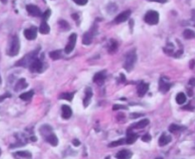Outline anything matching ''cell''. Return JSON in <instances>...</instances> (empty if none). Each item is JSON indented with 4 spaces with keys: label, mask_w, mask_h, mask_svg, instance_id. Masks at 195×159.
<instances>
[{
    "label": "cell",
    "mask_w": 195,
    "mask_h": 159,
    "mask_svg": "<svg viewBox=\"0 0 195 159\" xmlns=\"http://www.w3.org/2000/svg\"><path fill=\"white\" fill-rule=\"evenodd\" d=\"M72 115V111L70 106L63 105L62 106V117L64 119H69Z\"/></svg>",
    "instance_id": "17"
},
{
    "label": "cell",
    "mask_w": 195,
    "mask_h": 159,
    "mask_svg": "<svg viewBox=\"0 0 195 159\" xmlns=\"http://www.w3.org/2000/svg\"><path fill=\"white\" fill-rule=\"evenodd\" d=\"M151 134L147 133V134H145V135L142 136V141H144V142H148V141H151Z\"/></svg>",
    "instance_id": "36"
},
{
    "label": "cell",
    "mask_w": 195,
    "mask_h": 159,
    "mask_svg": "<svg viewBox=\"0 0 195 159\" xmlns=\"http://www.w3.org/2000/svg\"><path fill=\"white\" fill-rule=\"evenodd\" d=\"M170 141H171V137L170 135H167L166 133H162V135L159 138V146L164 147V146H166V145L169 144Z\"/></svg>",
    "instance_id": "18"
},
{
    "label": "cell",
    "mask_w": 195,
    "mask_h": 159,
    "mask_svg": "<svg viewBox=\"0 0 195 159\" xmlns=\"http://www.w3.org/2000/svg\"><path fill=\"white\" fill-rule=\"evenodd\" d=\"M137 137L138 135L136 134L135 133H133L132 131H131L130 129L128 130V131H127V139H126V143L127 144H133L136 140H137Z\"/></svg>",
    "instance_id": "11"
},
{
    "label": "cell",
    "mask_w": 195,
    "mask_h": 159,
    "mask_svg": "<svg viewBox=\"0 0 195 159\" xmlns=\"http://www.w3.org/2000/svg\"><path fill=\"white\" fill-rule=\"evenodd\" d=\"M20 50V42H19V38L17 37L16 35H15L12 38V41L10 44V48H9V55L11 56H15L19 53Z\"/></svg>",
    "instance_id": "3"
},
{
    "label": "cell",
    "mask_w": 195,
    "mask_h": 159,
    "mask_svg": "<svg viewBox=\"0 0 195 159\" xmlns=\"http://www.w3.org/2000/svg\"><path fill=\"white\" fill-rule=\"evenodd\" d=\"M51 10H47L46 12H45L44 13H42V18L44 19V21H46V20H48L49 19V17L51 16Z\"/></svg>",
    "instance_id": "32"
},
{
    "label": "cell",
    "mask_w": 195,
    "mask_h": 159,
    "mask_svg": "<svg viewBox=\"0 0 195 159\" xmlns=\"http://www.w3.org/2000/svg\"><path fill=\"white\" fill-rule=\"evenodd\" d=\"M183 35H184V37L186 39H191V38L195 37V33L192 30H188H188H185Z\"/></svg>",
    "instance_id": "28"
},
{
    "label": "cell",
    "mask_w": 195,
    "mask_h": 159,
    "mask_svg": "<svg viewBox=\"0 0 195 159\" xmlns=\"http://www.w3.org/2000/svg\"><path fill=\"white\" fill-rule=\"evenodd\" d=\"M72 18H73V19H78V15H72Z\"/></svg>",
    "instance_id": "42"
},
{
    "label": "cell",
    "mask_w": 195,
    "mask_h": 159,
    "mask_svg": "<svg viewBox=\"0 0 195 159\" xmlns=\"http://www.w3.org/2000/svg\"><path fill=\"white\" fill-rule=\"evenodd\" d=\"M106 159H110V157H107V158H106Z\"/></svg>",
    "instance_id": "48"
},
{
    "label": "cell",
    "mask_w": 195,
    "mask_h": 159,
    "mask_svg": "<svg viewBox=\"0 0 195 159\" xmlns=\"http://www.w3.org/2000/svg\"><path fill=\"white\" fill-rule=\"evenodd\" d=\"M30 70L33 72H39L41 71L42 68H43V63L41 62V60H39L38 58H35L33 60V62L30 64Z\"/></svg>",
    "instance_id": "6"
},
{
    "label": "cell",
    "mask_w": 195,
    "mask_h": 159,
    "mask_svg": "<svg viewBox=\"0 0 195 159\" xmlns=\"http://www.w3.org/2000/svg\"><path fill=\"white\" fill-rule=\"evenodd\" d=\"M144 20L148 25H156L159 22V13L155 11H148L145 15Z\"/></svg>",
    "instance_id": "4"
},
{
    "label": "cell",
    "mask_w": 195,
    "mask_h": 159,
    "mask_svg": "<svg viewBox=\"0 0 195 159\" xmlns=\"http://www.w3.org/2000/svg\"><path fill=\"white\" fill-rule=\"evenodd\" d=\"M1 152H1V149H0V155H1Z\"/></svg>",
    "instance_id": "46"
},
{
    "label": "cell",
    "mask_w": 195,
    "mask_h": 159,
    "mask_svg": "<svg viewBox=\"0 0 195 159\" xmlns=\"http://www.w3.org/2000/svg\"><path fill=\"white\" fill-rule=\"evenodd\" d=\"M148 84L147 83L142 82L137 86V93L140 97L144 96V95L148 93Z\"/></svg>",
    "instance_id": "13"
},
{
    "label": "cell",
    "mask_w": 195,
    "mask_h": 159,
    "mask_svg": "<svg viewBox=\"0 0 195 159\" xmlns=\"http://www.w3.org/2000/svg\"><path fill=\"white\" fill-rule=\"evenodd\" d=\"M140 115V113H132V115H131V118H134V117H139Z\"/></svg>",
    "instance_id": "41"
},
{
    "label": "cell",
    "mask_w": 195,
    "mask_h": 159,
    "mask_svg": "<svg viewBox=\"0 0 195 159\" xmlns=\"http://www.w3.org/2000/svg\"><path fill=\"white\" fill-rule=\"evenodd\" d=\"M73 95H74V93H63L59 95V98L65 99V100H68V101H71Z\"/></svg>",
    "instance_id": "27"
},
{
    "label": "cell",
    "mask_w": 195,
    "mask_h": 159,
    "mask_svg": "<svg viewBox=\"0 0 195 159\" xmlns=\"http://www.w3.org/2000/svg\"><path fill=\"white\" fill-rule=\"evenodd\" d=\"M92 97V88H86V90H85V97L83 99V104H84V107L87 108L89 103H90V99Z\"/></svg>",
    "instance_id": "10"
},
{
    "label": "cell",
    "mask_w": 195,
    "mask_h": 159,
    "mask_svg": "<svg viewBox=\"0 0 195 159\" xmlns=\"http://www.w3.org/2000/svg\"><path fill=\"white\" fill-rule=\"evenodd\" d=\"M183 128L179 125H176V124H171L170 127H169V131L170 133H177V131H181Z\"/></svg>",
    "instance_id": "30"
},
{
    "label": "cell",
    "mask_w": 195,
    "mask_h": 159,
    "mask_svg": "<svg viewBox=\"0 0 195 159\" xmlns=\"http://www.w3.org/2000/svg\"><path fill=\"white\" fill-rule=\"evenodd\" d=\"M113 111H117V110H128V108L123 105H114L112 108Z\"/></svg>",
    "instance_id": "35"
},
{
    "label": "cell",
    "mask_w": 195,
    "mask_h": 159,
    "mask_svg": "<svg viewBox=\"0 0 195 159\" xmlns=\"http://www.w3.org/2000/svg\"><path fill=\"white\" fill-rule=\"evenodd\" d=\"M148 1H151V2H158V3H166L167 0H148Z\"/></svg>",
    "instance_id": "39"
},
{
    "label": "cell",
    "mask_w": 195,
    "mask_h": 159,
    "mask_svg": "<svg viewBox=\"0 0 195 159\" xmlns=\"http://www.w3.org/2000/svg\"><path fill=\"white\" fill-rule=\"evenodd\" d=\"M130 13H131V11H130V10L121 12L120 15H118L115 17L114 22H115L116 24L123 23V22H125V21H127V20L129 19V17L130 16Z\"/></svg>",
    "instance_id": "8"
},
{
    "label": "cell",
    "mask_w": 195,
    "mask_h": 159,
    "mask_svg": "<svg viewBox=\"0 0 195 159\" xmlns=\"http://www.w3.org/2000/svg\"><path fill=\"white\" fill-rule=\"evenodd\" d=\"M189 85H190V86H193V87H195V78H194V77L189 80Z\"/></svg>",
    "instance_id": "40"
},
{
    "label": "cell",
    "mask_w": 195,
    "mask_h": 159,
    "mask_svg": "<svg viewBox=\"0 0 195 159\" xmlns=\"http://www.w3.org/2000/svg\"><path fill=\"white\" fill-rule=\"evenodd\" d=\"M76 39H77V34H71L69 37V42L66 45L65 47V53L67 54H70L73 49L75 47V44H76Z\"/></svg>",
    "instance_id": "5"
},
{
    "label": "cell",
    "mask_w": 195,
    "mask_h": 159,
    "mask_svg": "<svg viewBox=\"0 0 195 159\" xmlns=\"http://www.w3.org/2000/svg\"><path fill=\"white\" fill-rule=\"evenodd\" d=\"M171 87V85L170 83H167L166 81H164V79H160V84H159V90L162 93H167Z\"/></svg>",
    "instance_id": "21"
},
{
    "label": "cell",
    "mask_w": 195,
    "mask_h": 159,
    "mask_svg": "<svg viewBox=\"0 0 195 159\" xmlns=\"http://www.w3.org/2000/svg\"><path fill=\"white\" fill-rule=\"evenodd\" d=\"M72 144H73V146H75V147H79L81 143L78 139H73L72 140Z\"/></svg>",
    "instance_id": "37"
},
{
    "label": "cell",
    "mask_w": 195,
    "mask_h": 159,
    "mask_svg": "<svg viewBox=\"0 0 195 159\" xmlns=\"http://www.w3.org/2000/svg\"><path fill=\"white\" fill-rule=\"evenodd\" d=\"M15 157L16 158H26V159H31V153L30 152H17L15 153Z\"/></svg>",
    "instance_id": "22"
},
{
    "label": "cell",
    "mask_w": 195,
    "mask_h": 159,
    "mask_svg": "<svg viewBox=\"0 0 195 159\" xmlns=\"http://www.w3.org/2000/svg\"><path fill=\"white\" fill-rule=\"evenodd\" d=\"M155 159H163L162 157H157V158H155Z\"/></svg>",
    "instance_id": "45"
},
{
    "label": "cell",
    "mask_w": 195,
    "mask_h": 159,
    "mask_svg": "<svg viewBox=\"0 0 195 159\" xmlns=\"http://www.w3.org/2000/svg\"><path fill=\"white\" fill-rule=\"evenodd\" d=\"M93 34H94L93 31H87V33H85L84 35H83V39H82L83 44H84V45H89V44H92Z\"/></svg>",
    "instance_id": "16"
},
{
    "label": "cell",
    "mask_w": 195,
    "mask_h": 159,
    "mask_svg": "<svg viewBox=\"0 0 195 159\" xmlns=\"http://www.w3.org/2000/svg\"><path fill=\"white\" fill-rule=\"evenodd\" d=\"M49 57H51L52 60H58L62 57L61 51L60 50H56V51H53L49 53Z\"/></svg>",
    "instance_id": "26"
},
{
    "label": "cell",
    "mask_w": 195,
    "mask_h": 159,
    "mask_svg": "<svg viewBox=\"0 0 195 159\" xmlns=\"http://www.w3.org/2000/svg\"><path fill=\"white\" fill-rule=\"evenodd\" d=\"M136 59H137V56H136V50H131L130 52L127 53L126 60L124 63V68L128 71H130L133 69Z\"/></svg>",
    "instance_id": "2"
},
{
    "label": "cell",
    "mask_w": 195,
    "mask_h": 159,
    "mask_svg": "<svg viewBox=\"0 0 195 159\" xmlns=\"http://www.w3.org/2000/svg\"><path fill=\"white\" fill-rule=\"evenodd\" d=\"M117 48H118V44H117V42H116V41H111V46H110V49H108V52H110L111 53H114L116 50H117Z\"/></svg>",
    "instance_id": "31"
},
{
    "label": "cell",
    "mask_w": 195,
    "mask_h": 159,
    "mask_svg": "<svg viewBox=\"0 0 195 159\" xmlns=\"http://www.w3.org/2000/svg\"><path fill=\"white\" fill-rule=\"evenodd\" d=\"M27 87H28V83L26 82L25 78H21L17 81V83L15 84V90H16V92H19V90H22L26 89Z\"/></svg>",
    "instance_id": "19"
},
{
    "label": "cell",
    "mask_w": 195,
    "mask_h": 159,
    "mask_svg": "<svg viewBox=\"0 0 195 159\" xmlns=\"http://www.w3.org/2000/svg\"><path fill=\"white\" fill-rule=\"evenodd\" d=\"M38 51H39V49L35 50V51L31 52L30 53H27L23 58H21L20 60L17 61V63H15V66H17V67H28V66H30V64L33 62V59L36 58V55H37Z\"/></svg>",
    "instance_id": "1"
},
{
    "label": "cell",
    "mask_w": 195,
    "mask_h": 159,
    "mask_svg": "<svg viewBox=\"0 0 195 159\" xmlns=\"http://www.w3.org/2000/svg\"><path fill=\"white\" fill-rule=\"evenodd\" d=\"M176 102L179 105H183V104L187 101V96H186V94L184 93H179L177 95H176Z\"/></svg>",
    "instance_id": "25"
},
{
    "label": "cell",
    "mask_w": 195,
    "mask_h": 159,
    "mask_svg": "<svg viewBox=\"0 0 195 159\" xmlns=\"http://www.w3.org/2000/svg\"><path fill=\"white\" fill-rule=\"evenodd\" d=\"M0 83H1V76H0Z\"/></svg>",
    "instance_id": "47"
},
{
    "label": "cell",
    "mask_w": 195,
    "mask_h": 159,
    "mask_svg": "<svg viewBox=\"0 0 195 159\" xmlns=\"http://www.w3.org/2000/svg\"><path fill=\"white\" fill-rule=\"evenodd\" d=\"M149 123V120L148 119V118H145V119H142L140 120L139 122H137V123H135L134 125L131 126V128L133 129H143L145 128V127H147Z\"/></svg>",
    "instance_id": "20"
},
{
    "label": "cell",
    "mask_w": 195,
    "mask_h": 159,
    "mask_svg": "<svg viewBox=\"0 0 195 159\" xmlns=\"http://www.w3.org/2000/svg\"><path fill=\"white\" fill-rule=\"evenodd\" d=\"M72 1H73L74 3H76L77 5H79V6H84L88 3V0H72Z\"/></svg>",
    "instance_id": "34"
},
{
    "label": "cell",
    "mask_w": 195,
    "mask_h": 159,
    "mask_svg": "<svg viewBox=\"0 0 195 159\" xmlns=\"http://www.w3.org/2000/svg\"><path fill=\"white\" fill-rule=\"evenodd\" d=\"M124 143H126V140L125 139H119V140H116V141H113L111 143L108 144V147L112 148V147H117V146H120V145H123Z\"/></svg>",
    "instance_id": "29"
},
{
    "label": "cell",
    "mask_w": 195,
    "mask_h": 159,
    "mask_svg": "<svg viewBox=\"0 0 195 159\" xmlns=\"http://www.w3.org/2000/svg\"><path fill=\"white\" fill-rule=\"evenodd\" d=\"M24 35L28 40H34L37 36V29L35 27H31L24 31Z\"/></svg>",
    "instance_id": "7"
},
{
    "label": "cell",
    "mask_w": 195,
    "mask_h": 159,
    "mask_svg": "<svg viewBox=\"0 0 195 159\" xmlns=\"http://www.w3.org/2000/svg\"><path fill=\"white\" fill-rule=\"evenodd\" d=\"M33 90H30V92L21 93L19 95V98L24 101H28V100H31V99L33 98Z\"/></svg>",
    "instance_id": "23"
},
{
    "label": "cell",
    "mask_w": 195,
    "mask_h": 159,
    "mask_svg": "<svg viewBox=\"0 0 195 159\" xmlns=\"http://www.w3.org/2000/svg\"><path fill=\"white\" fill-rule=\"evenodd\" d=\"M0 1H1V2H2L3 4H6V3H7V1H8V0H0Z\"/></svg>",
    "instance_id": "44"
},
{
    "label": "cell",
    "mask_w": 195,
    "mask_h": 159,
    "mask_svg": "<svg viewBox=\"0 0 195 159\" xmlns=\"http://www.w3.org/2000/svg\"><path fill=\"white\" fill-rule=\"evenodd\" d=\"M45 138H46V141L48 143L51 144L52 146H53V147H56L57 145H58V138H57V136L54 133H49Z\"/></svg>",
    "instance_id": "14"
},
{
    "label": "cell",
    "mask_w": 195,
    "mask_h": 159,
    "mask_svg": "<svg viewBox=\"0 0 195 159\" xmlns=\"http://www.w3.org/2000/svg\"><path fill=\"white\" fill-rule=\"evenodd\" d=\"M7 97H11V94H10V93H7V94H4L3 96H0V102L3 101L4 99L7 98Z\"/></svg>",
    "instance_id": "38"
},
{
    "label": "cell",
    "mask_w": 195,
    "mask_h": 159,
    "mask_svg": "<svg viewBox=\"0 0 195 159\" xmlns=\"http://www.w3.org/2000/svg\"><path fill=\"white\" fill-rule=\"evenodd\" d=\"M59 25H60L64 30H67V29L69 30V29H70V26H69V24H68V22H66V21H64V20L59 21Z\"/></svg>",
    "instance_id": "33"
},
{
    "label": "cell",
    "mask_w": 195,
    "mask_h": 159,
    "mask_svg": "<svg viewBox=\"0 0 195 159\" xmlns=\"http://www.w3.org/2000/svg\"><path fill=\"white\" fill-rule=\"evenodd\" d=\"M49 31H51V29H49V26L47 24L46 21H44L41 24V26L39 27V31L42 34H48L49 33Z\"/></svg>",
    "instance_id": "24"
},
{
    "label": "cell",
    "mask_w": 195,
    "mask_h": 159,
    "mask_svg": "<svg viewBox=\"0 0 195 159\" xmlns=\"http://www.w3.org/2000/svg\"><path fill=\"white\" fill-rule=\"evenodd\" d=\"M131 156H132V152L129 150H122L116 154L117 159H130Z\"/></svg>",
    "instance_id": "12"
},
{
    "label": "cell",
    "mask_w": 195,
    "mask_h": 159,
    "mask_svg": "<svg viewBox=\"0 0 195 159\" xmlns=\"http://www.w3.org/2000/svg\"><path fill=\"white\" fill-rule=\"evenodd\" d=\"M27 12H28L31 16H41L42 12L41 10L35 5H33V4H30V5L26 6Z\"/></svg>",
    "instance_id": "9"
},
{
    "label": "cell",
    "mask_w": 195,
    "mask_h": 159,
    "mask_svg": "<svg viewBox=\"0 0 195 159\" xmlns=\"http://www.w3.org/2000/svg\"><path fill=\"white\" fill-rule=\"evenodd\" d=\"M105 79H106V71H99V72H97V74L94 75V77H93V82L102 84L104 81H105Z\"/></svg>",
    "instance_id": "15"
},
{
    "label": "cell",
    "mask_w": 195,
    "mask_h": 159,
    "mask_svg": "<svg viewBox=\"0 0 195 159\" xmlns=\"http://www.w3.org/2000/svg\"><path fill=\"white\" fill-rule=\"evenodd\" d=\"M36 139H37V138L34 137V136H31V141H36Z\"/></svg>",
    "instance_id": "43"
}]
</instances>
